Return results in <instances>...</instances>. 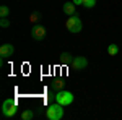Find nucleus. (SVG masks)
Instances as JSON below:
<instances>
[{"mask_svg": "<svg viewBox=\"0 0 122 120\" xmlns=\"http://www.w3.org/2000/svg\"><path fill=\"white\" fill-rule=\"evenodd\" d=\"M75 5H83V0H73Z\"/></svg>", "mask_w": 122, "mask_h": 120, "instance_id": "17", "label": "nucleus"}, {"mask_svg": "<svg viewBox=\"0 0 122 120\" xmlns=\"http://www.w3.org/2000/svg\"><path fill=\"white\" fill-rule=\"evenodd\" d=\"M75 3L73 2H65L64 5H62V10H64V13H65L67 16H72V15H76V10H75Z\"/></svg>", "mask_w": 122, "mask_h": 120, "instance_id": "8", "label": "nucleus"}, {"mask_svg": "<svg viewBox=\"0 0 122 120\" xmlns=\"http://www.w3.org/2000/svg\"><path fill=\"white\" fill-rule=\"evenodd\" d=\"M73 99H75L73 92L67 91V89H60V91H57V94H56V102L62 104L64 107H65V106H70V104H73Z\"/></svg>", "mask_w": 122, "mask_h": 120, "instance_id": "4", "label": "nucleus"}, {"mask_svg": "<svg viewBox=\"0 0 122 120\" xmlns=\"http://www.w3.org/2000/svg\"><path fill=\"white\" fill-rule=\"evenodd\" d=\"M0 26H2V28H8L10 26V19L8 18H2L0 19Z\"/></svg>", "mask_w": 122, "mask_h": 120, "instance_id": "16", "label": "nucleus"}, {"mask_svg": "<svg viewBox=\"0 0 122 120\" xmlns=\"http://www.w3.org/2000/svg\"><path fill=\"white\" fill-rule=\"evenodd\" d=\"M13 54H15V47L11 46V44H3V46L0 47V57H2V60L11 57Z\"/></svg>", "mask_w": 122, "mask_h": 120, "instance_id": "7", "label": "nucleus"}, {"mask_svg": "<svg viewBox=\"0 0 122 120\" xmlns=\"http://www.w3.org/2000/svg\"><path fill=\"white\" fill-rule=\"evenodd\" d=\"M107 54L111 57H116L117 54H119V47H117V44H109L107 46Z\"/></svg>", "mask_w": 122, "mask_h": 120, "instance_id": "12", "label": "nucleus"}, {"mask_svg": "<svg viewBox=\"0 0 122 120\" xmlns=\"http://www.w3.org/2000/svg\"><path fill=\"white\" fill-rule=\"evenodd\" d=\"M0 16H2V18H8L10 16V8L7 5H2V7H0Z\"/></svg>", "mask_w": 122, "mask_h": 120, "instance_id": "13", "label": "nucleus"}, {"mask_svg": "<svg viewBox=\"0 0 122 120\" xmlns=\"http://www.w3.org/2000/svg\"><path fill=\"white\" fill-rule=\"evenodd\" d=\"M52 88L57 89V91L64 89V88H65V80H64V78H56V80L52 81Z\"/></svg>", "mask_w": 122, "mask_h": 120, "instance_id": "10", "label": "nucleus"}, {"mask_svg": "<svg viewBox=\"0 0 122 120\" xmlns=\"http://www.w3.org/2000/svg\"><path fill=\"white\" fill-rule=\"evenodd\" d=\"M33 119H34V110L26 109V110L21 112V120H33Z\"/></svg>", "mask_w": 122, "mask_h": 120, "instance_id": "11", "label": "nucleus"}, {"mask_svg": "<svg viewBox=\"0 0 122 120\" xmlns=\"http://www.w3.org/2000/svg\"><path fill=\"white\" fill-rule=\"evenodd\" d=\"M39 19H41V13H39V11H34V13H31V16H29V21H31L33 24H36Z\"/></svg>", "mask_w": 122, "mask_h": 120, "instance_id": "14", "label": "nucleus"}, {"mask_svg": "<svg viewBox=\"0 0 122 120\" xmlns=\"http://www.w3.org/2000/svg\"><path fill=\"white\" fill-rule=\"evenodd\" d=\"M73 58H75V57L72 55L70 52H62V54H60V57H59V62H60L62 65H72Z\"/></svg>", "mask_w": 122, "mask_h": 120, "instance_id": "9", "label": "nucleus"}, {"mask_svg": "<svg viewBox=\"0 0 122 120\" xmlns=\"http://www.w3.org/2000/svg\"><path fill=\"white\" fill-rule=\"evenodd\" d=\"M46 117L49 120H60L62 117H64V106L59 104V102L49 106L47 110H46Z\"/></svg>", "mask_w": 122, "mask_h": 120, "instance_id": "1", "label": "nucleus"}, {"mask_svg": "<svg viewBox=\"0 0 122 120\" xmlns=\"http://www.w3.org/2000/svg\"><path fill=\"white\" fill-rule=\"evenodd\" d=\"M86 67H88V58H86V57L78 55V57H75L73 62H72V68H73L75 72H81Z\"/></svg>", "mask_w": 122, "mask_h": 120, "instance_id": "6", "label": "nucleus"}, {"mask_svg": "<svg viewBox=\"0 0 122 120\" xmlns=\"http://www.w3.org/2000/svg\"><path fill=\"white\" fill-rule=\"evenodd\" d=\"M31 37L36 41H42L46 37V28L42 24H33L31 28Z\"/></svg>", "mask_w": 122, "mask_h": 120, "instance_id": "5", "label": "nucleus"}, {"mask_svg": "<svg viewBox=\"0 0 122 120\" xmlns=\"http://www.w3.org/2000/svg\"><path fill=\"white\" fill-rule=\"evenodd\" d=\"M94 5H96V0H83V7L86 8H93Z\"/></svg>", "mask_w": 122, "mask_h": 120, "instance_id": "15", "label": "nucleus"}, {"mask_svg": "<svg viewBox=\"0 0 122 120\" xmlns=\"http://www.w3.org/2000/svg\"><path fill=\"white\" fill-rule=\"evenodd\" d=\"M18 112V104L15 99H5L2 104V114L3 117H13Z\"/></svg>", "mask_w": 122, "mask_h": 120, "instance_id": "3", "label": "nucleus"}, {"mask_svg": "<svg viewBox=\"0 0 122 120\" xmlns=\"http://www.w3.org/2000/svg\"><path fill=\"white\" fill-rule=\"evenodd\" d=\"M65 28L68 33H80L81 28H83V23H81V19L78 18V15H72V16H68L65 21Z\"/></svg>", "mask_w": 122, "mask_h": 120, "instance_id": "2", "label": "nucleus"}]
</instances>
